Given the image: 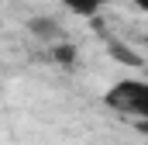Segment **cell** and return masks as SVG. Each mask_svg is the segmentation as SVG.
Instances as JSON below:
<instances>
[{
  "label": "cell",
  "mask_w": 148,
  "mask_h": 145,
  "mask_svg": "<svg viewBox=\"0 0 148 145\" xmlns=\"http://www.w3.org/2000/svg\"><path fill=\"white\" fill-rule=\"evenodd\" d=\"M66 7L73 14H83V17H93L100 7H107V0H66Z\"/></svg>",
  "instance_id": "cell-2"
},
{
  "label": "cell",
  "mask_w": 148,
  "mask_h": 145,
  "mask_svg": "<svg viewBox=\"0 0 148 145\" xmlns=\"http://www.w3.org/2000/svg\"><path fill=\"white\" fill-rule=\"evenodd\" d=\"M141 131H145V135H148V121H145V124H141Z\"/></svg>",
  "instance_id": "cell-5"
},
{
  "label": "cell",
  "mask_w": 148,
  "mask_h": 145,
  "mask_svg": "<svg viewBox=\"0 0 148 145\" xmlns=\"http://www.w3.org/2000/svg\"><path fill=\"white\" fill-rule=\"evenodd\" d=\"M110 55L117 59V62H124V66H141V55H134L127 45H121V41H114L110 45Z\"/></svg>",
  "instance_id": "cell-3"
},
{
  "label": "cell",
  "mask_w": 148,
  "mask_h": 145,
  "mask_svg": "<svg viewBox=\"0 0 148 145\" xmlns=\"http://www.w3.org/2000/svg\"><path fill=\"white\" fill-rule=\"evenodd\" d=\"M103 104L117 114L138 117L141 124L148 121V79H121L103 93Z\"/></svg>",
  "instance_id": "cell-1"
},
{
  "label": "cell",
  "mask_w": 148,
  "mask_h": 145,
  "mask_svg": "<svg viewBox=\"0 0 148 145\" xmlns=\"http://www.w3.org/2000/svg\"><path fill=\"white\" fill-rule=\"evenodd\" d=\"M131 3H134V7H141V10L148 14V0H131Z\"/></svg>",
  "instance_id": "cell-4"
}]
</instances>
